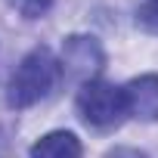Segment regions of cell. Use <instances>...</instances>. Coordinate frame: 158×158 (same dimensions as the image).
Segmentation results:
<instances>
[{
  "mask_svg": "<svg viewBox=\"0 0 158 158\" xmlns=\"http://www.w3.org/2000/svg\"><path fill=\"white\" fill-rule=\"evenodd\" d=\"M136 25L158 34V0H143L136 6Z\"/></svg>",
  "mask_w": 158,
  "mask_h": 158,
  "instance_id": "52a82bcc",
  "label": "cell"
},
{
  "mask_svg": "<svg viewBox=\"0 0 158 158\" xmlns=\"http://www.w3.org/2000/svg\"><path fill=\"white\" fill-rule=\"evenodd\" d=\"M28 158H84V146L71 130H50L28 149Z\"/></svg>",
  "mask_w": 158,
  "mask_h": 158,
  "instance_id": "5b68a950",
  "label": "cell"
},
{
  "mask_svg": "<svg viewBox=\"0 0 158 158\" xmlns=\"http://www.w3.org/2000/svg\"><path fill=\"white\" fill-rule=\"evenodd\" d=\"M127 109L139 121H158V74H139L124 84Z\"/></svg>",
  "mask_w": 158,
  "mask_h": 158,
  "instance_id": "277c9868",
  "label": "cell"
},
{
  "mask_svg": "<svg viewBox=\"0 0 158 158\" xmlns=\"http://www.w3.org/2000/svg\"><path fill=\"white\" fill-rule=\"evenodd\" d=\"M74 106H77V115H81L84 124L96 127V130H109V127H118L130 109H127V96H124V87H115L102 77L96 81H87L77 87V96H74Z\"/></svg>",
  "mask_w": 158,
  "mask_h": 158,
  "instance_id": "7a4b0ae2",
  "label": "cell"
},
{
  "mask_svg": "<svg viewBox=\"0 0 158 158\" xmlns=\"http://www.w3.org/2000/svg\"><path fill=\"white\" fill-rule=\"evenodd\" d=\"M6 3H10L19 16H25V19H40V16L50 13L53 0H6Z\"/></svg>",
  "mask_w": 158,
  "mask_h": 158,
  "instance_id": "8992f818",
  "label": "cell"
},
{
  "mask_svg": "<svg viewBox=\"0 0 158 158\" xmlns=\"http://www.w3.org/2000/svg\"><path fill=\"white\" fill-rule=\"evenodd\" d=\"M106 158H149V155L139 152V149H133V146H115V149L106 152Z\"/></svg>",
  "mask_w": 158,
  "mask_h": 158,
  "instance_id": "ba28073f",
  "label": "cell"
},
{
  "mask_svg": "<svg viewBox=\"0 0 158 158\" xmlns=\"http://www.w3.org/2000/svg\"><path fill=\"white\" fill-rule=\"evenodd\" d=\"M59 65L65 81L87 84V81H96L99 71L106 68V50L93 34H68L62 40Z\"/></svg>",
  "mask_w": 158,
  "mask_h": 158,
  "instance_id": "3957f363",
  "label": "cell"
},
{
  "mask_svg": "<svg viewBox=\"0 0 158 158\" xmlns=\"http://www.w3.org/2000/svg\"><path fill=\"white\" fill-rule=\"evenodd\" d=\"M59 81H62V65L53 56V50L50 47H34L19 59L16 71L6 81V106L16 109V112L31 109L40 99H47L56 90Z\"/></svg>",
  "mask_w": 158,
  "mask_h": 158,
  "instance_id": "6da1fadb",
  "label": "cell"
}]
</instances>
